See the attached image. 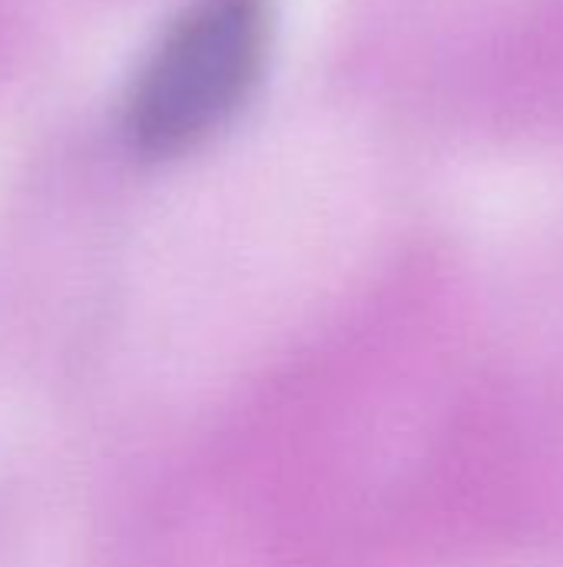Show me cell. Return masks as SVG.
I'll use <instances>...</instances> for the list:
<instances>
[{
    "mask_svg": "<svg viewBox=\"0 0 563 567\" xmlns=\"http://www.w3.org/2000/svg\"><path fill=\"white\" fill-rule=\"evenodd\" d=\"M272 0H189L143 60L126 133L146 156H176L226 126L259 83Z\"/></svg>",
    "mask_w": 563,
    "mask_h": 567,
    "instance_id": "obj_1",
    "label": "cell"
}]
</instances>
